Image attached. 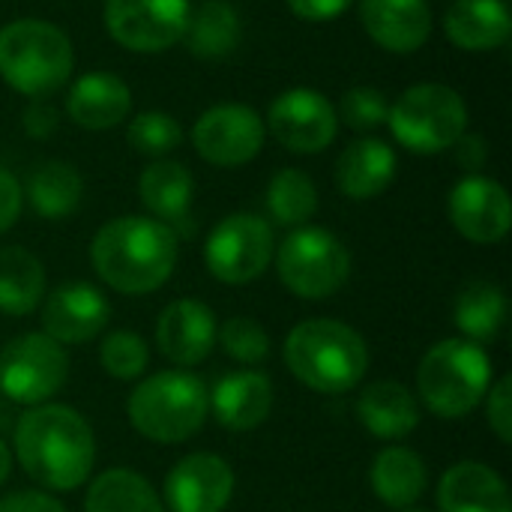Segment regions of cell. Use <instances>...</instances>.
<instances>
[{"instance_id": "1", "label": "cell", "mask_w": 512, "mask_h": 512, "mask_svg": "<svg viewBox=\"0 0 512 512\" xmlns=\"http://www.w3.org/2000/svg\"><path fill=\"white\" fill-rule=\"evenodd\" d=\"M15 456L42 489L72 492L90 477L96 444L75 408L33 405L15 426Z\"/></svg>"}, {"instance_id": "2", "label": "cell", "mask_w": 512, "mask_h": 512, "mask_svg": "<svg viewBox=\"0 0 512 512\" xmlns=\"http://www.w3.org/2000/svg\"><path fill=\"white\" fill-rule=\"evenodd\" d=\"M93 270L120 294H150L162 288L177 264V234L147 216H120L102 225L90 243Z\"/></svg>"}, {"instance_id": "3", "label": "cell", "mask_w": 512, "mask_h": 512, "mask_svg": "<svg viewBox=\"0 0 512 512\" xmlns=\"http://www.w3.org/2000/svg\"><path fill=\"white\" fill-rule=\"evenodd\" d=\"M285 363L309 390L336 396L363 381L369 369V348L354 327L333 318H312L288 333Z\"/></svg>"}, {"instance_id": "4", "label": "cell", "mask_w": 512, "mask_h": 512, "mask_svg": "<svg viewBox=\"0 0 512 512\" xmlns=\"http://www.w3.org/2000/svg\"><path fill=\"white\" fill-rule=\"evenodd\" d=\"M72 63V42L57 24L18 18L0 27V78L12 90L45 99L69 81Z\"/></svg>"}, {"instance_id": "5", "label": "cell", "mask_w": 512, "mask_h": 512, "mask_svg": "<svg viewBox=\"0 0 512 512\" xmlns=\"http://www.w3.org/2000/svg\"><path fill=\"white\" fill-rule=\"evenodd\" d=\"M210 396L192 372H156L141 381L126 402L132 426L156 444H180L201 432Z\"/></svg>"}, {"instance_id": "6", "label": "cell", "mask_w": 512, "mask_h": 512, "mask_svg": "<svg viewBox=\"0 0 512 512\" xmlns=\"http://www.w3.org/2000/svg\"><path fill=\"white\" fill-rule=\"evenodd\" d=\"M489 384L492 360L483 345L471 339H447L435 345L417 369V390L423 402L444 420L471 414L486 399Z\"/></svg>"}, {"instance_id": "7", "label": "cell", "mask_w": 512, "mask_h": 512, "mask_svg": "<svg viewBox=\"0 0 512 512\" xmlns=\"http://www.w3.org/2000/svg\"><path fill=\"white\" fill-rule=\"evenodd\" d=\"M387 123L393 138L411 153H441L453 147L468 129V105L447 84H414L390 108Z\"/></svg>"}, {"instance_id": "8", "label": "cell", "mask_w": 512, "mask_h": 512, "mask_svg": "<svg viewBox=\"0 0 512 512\" xmlns=\"http://www.w3.org/2000/svg\"><path fill=\"white\" fill-rule=\"evenodd\" d=\"M279 279L303 300L333 297L351 276V252L327 228H297L276 255Z\"/></svg>"}, {"instance_id": "9", "label": "cell", "mask_w": 512, "mask_h": 512, "mask_svg": "<svg viewBox=\"0 0 512 512\" xmlns=\"http://www.w3.org/2000/svg\"><path fill=\"white\" fill-rule=\"evenodd\" d=\"M69 375V357L45 333H24L0 351V393L21 405H45Z\"/></svg>"}, {"instance_id": "10", "label": "cell", "mask_w": 512, "mask_h": 512, "mask_svg": "<svg viewBox=\"0 0 512 512\" xmlns=\"http://www.w3.org/2000/svg\"><path fill=\"white\" fill-rule=\"evenodd\" d=\"M204 261L213 279L225 285H246L273 261V228L252 213L225 216L207 237Z\"/></svg>"}, {"instance_id": "11", "label": "cell", "mask_w": 512, "mask_h": 512, "mask_svg": "<svg viewBox=\"0 0 512 512\" xmlns=\"http://www.w3.org/2000/svg\"><path fill=\"white\" fill-rule=\"evenodd\" d=\"M189 0H105V27L111 39L138 54H159L186 33Z\"/></svg>"}, {"instance_id": "12", "label": "cell", "mask_w": 512, "mask_h": 512, "mask_svg": "<svg viewBox=\"0 0 512 512\" xmlns=\"http://www.w3.org/2000/svg\"><path fill=\"white\" fill-rule=\"evenodd\" d=\"M267 126L249 105L228 102L207 108L192 126V144L198 156L219 168H240L252 162L264 147Z\"/></svg>"}, {"instance_id": "13", "label": "cell", "mask_w": 512, "mask_h": 512, "mask_svg": "<svg viewBox=\"0 0 512 512\" xmlns=\"http://www.w3.org/2000/svg\"><path fill=\"white\" fill-rule=\"evenodd\" d=\"M267 129L291 153H321L336 141L339 114L333 102L312 87H291L270 102Z\"/></svg>"}, {"instance_id": "14", "label": "cell", "mask_w": 512, "mask_h": 512, "mask_svg": "<svg viewBox=\"0 0 512 512\" xmlns=\"http://www.w3.org/2000/svg\"><path fill=\"white\" fill-rule=\"evenodd\" d=\"M450 219L471 243H501L512 225L510 195L492 177H462L450 192Z\"/></svg>"}, {"instance_id": "15", "label": "cell", "mask_w": 512, "mask_h": 512, "mask_svg": "<svg viewBox=\"0 0 512 512\" xmlns=\"http://www.w3.org/2000/svg\"><path fill=\"white\" fill-rule=\"evenodd\" d=\"M234 495V471L222 456L192 453L165 477L171 512H222Z\"/></svg>"}, {"instance_id": "16", "label": "cell", "mask_w": 512, "mask_h": 512, "mask_svg": "<svg viewBox=\"0 0 512 512\" xmlns=\"http://www.w3.org/2000/svg\"><path fill=\"white\" fill-rule=\"evenodd\" d=\"M108 315L111 306L99 288L87 282H69L48 297L42 309V327L45 336H51L60 345H81L105 330Z\"/></svg>"}, {"instance_id": "17", "label": "cell", "mask_w": 512, "mask_h": 512, "mask_svg": "<svg viewBox=\"0 0 512 512\" xmlns=\"http://www.w3.org/2000/svg\"><path fill=\"white\" fill-rule=\"evenodd\" d=\"M216 315L201 300H174L156 324V345L174 366H198L216 345Z\"/></svg>"}, {"instance_id": "18", "label": "cell", "mask_w": 512, "mask_h": 512, "mask_svg": "<svg viewBox=\"0 0 512 512\" xmlns=\"http://www.w3.org/2000/svg\"><path fill=\"white\" fill-rule=\"evenodd\" d=\"M360 21L393 54H411L432 36V9L426 0H360Z\"/></svg>"}, {"instance_id": "19", "label": "cell", "mask_w": 512, "mask_h": 512, "mask_svg": "<svg viewBox=\"0 0 512 512\" xmlns=\"http://www.w3.org/2000/svg\"><path fill=\"white\" fill-rule=\"evenodd\" d=\"M396 165V150L387 141L363 135L342 150L336 162V186L354 201L375 198L396 180Z\"/></svg>"}, {"instance_id": "20", "label": "cell", "mask_w": 512, "mask_h": 512, "mask_svg": "<svg viewBox=\"0 0 512 512\" xmlns=\"http://www.w3.org/2000/svg\"><path fill=\"white\" fill-rule=\"evenodd\" d=\"M210 408L219 426L231 432H249L270 417L273 384L261 372H234L216 381L210 393Z\"/></svg>"}, {"instance_id": "21", "label": "cell", "mask_w": 512, "mask_h": 512, "mask_svg": "<svg viewBox=\"0 0 512 512\" xmlns=\"http://www.w3.org/2000/svg\"><path fill=\"white\" fill-rule=\"evenodd\" d=\"M438 507L441 512H512V501L498 471L480 462H459L441 477Z\"/></svg>"}, {"instance_id": "22", "label": "cell", "mask_w": 512, "mask_h": 512, "mask_svg": "<svg viewBox=\"0 0 512 512\" xmlns=\"http://www.w3.org/2000/svg\"><path fill=\"white\" fill-rule=\"evenodd\" d=\"M132 93L129 84L111 72H87L81 75L66 96L69 117L84 129H111L129 117Z\"/></svg>"}, {"instance_id": "23", "label": "cell", "mask_w": 512, "mask_h": 512, "mask_svg": "<svg viewBox=\"0 0 512 512\" xmlns=\"http://www.w3.org/2000/svg\"><path fill=\"white\" fill-rule=\"evenodd\" d=\"M444 30L465 51H492L510 39L512 15L504 0H456L447 9Z\"/></svg>"}, {"instance_id": "24", "label": "cell", "mask_w": 512, "mask_h": 512, "mask_svg": "<svg viewBox=\"0 0 512 512\" xmlns=\"http://www.w3.org/2000/svg\"><path fill=\"white\" fill-rule=\"evenodd\" d=\"M360 423L384 441L405 438L420 426V408L408 387L396 381H375L357 399Z\"/></svg>"}, {"instance_id": "25", "label": "cell", "mask_w": 512, "mask_h": 512, "mask_svg": "<svg viewBox=\"0 0 512 512\" xmlns=\"http://www.w3.org/2000/svg\"><path fill=\"white\" fill-rule=\"evenodd\" d=\"M372 492L396 510H408L417 504L429 486V474L423 459L408 447H387L375 456L369 471Z\"/></svg>"}, {"instance_id": "26", "label": "cell", "mask_w": 512, "mask_h": 512, "mask_svg": "<svg viewBox=\"0 0 512 512\" xmlns=\"http://www.w3.org/2000/svg\"><path fill=\"white\" fill-rule=\"evenodd\" d=\"M240 15L228 0H204L189 12L186 21V48L201 60H222L240 45Z\"/></svg>"}, {"instance_id": "27", "label": "cell", "mask_w": 512, "mask_h": 512, "mask_svg": "<svg viewBox=\"0 0 512 512\" xmlns=\"http://www.w3.org/2000/svg\"><path fill=\"white\" fill-rule=\"evenodd\" d=\"M21 195L42 219H66L84 195V180L69 162H42L27 174Z\"/></svg>"}, {"instance_id": "28", "label": "cell", "mask_w": 512, "mask_h": 512, "mask_svg": "<svg viewBox=\"0 0 512 512\" xmlns=\"http://www.w3.org/2000/svg\"><path fill=\"white\" fill-rule=\"evenodd\" d=\"M138 192H141L144 207L153 213V219L171 225V222L186 219L192 195H195V183L186 165L162 159L144 168Z\"/></svg>"}, {"instance_id": "29", "label": "cell", "mask_w": 512, "mask_h": 512, "mask_svg": "<svg viewBox=\"0 0 512 512\" xmlns=\"http://www.w3.org/2000/svg\"><path fill=\"white\" fill-rule=\"evenodd\" d=\"M45 294V270L36 255L21 246L0 249V312L27 315Z\"/></svg>"}, {"instance_id": "30", "label": "cell", "mask_w": 512, "mask_h": 512, "mask_svg": "<svg viewBox=\"0 0 512 512\" xmlns=\"http://www.w3.org/2000/svg\"><path fill=\"white\" fill-rule=\"evenodd\" d=\"M453 321L459 333L477 345L492 342L507 321V297L492 282H471L456 297Z\"/></svg>"}, {"instance_id": "31", "label": "cell", "mask_w": 512, "mask_h": 512, "mask_svg": "<svg viewBox=\"0 0 512 512\" xmlns=\"http://www.w3.org/2000/svg\"><path fill=\"white\" fill-rule=\"evenodd\" d=\"M84 512H165L153 486L126 468L105 471L87 489Z\"/></svg>"}, {"instance_id": "32", "label": "cell", "mask_w": 512, "mask_h": 512, "mask_svg": "<svg viewBox=\"0 0 512 512\" xmlns=\"http://www.w3.org/2000/svg\"><path fill=\"white\" fill-rule=\"evenodd\" d=\"M267 210L285 228L306 225L318 210V189L306 171L282 168L267 186Z\"/></svg>"}, {"instance_id": "33", "label": "cell", "mask_w": 512, "mask_h": 512, "mask_svg": "<svg viewBox=\"0 0 512 512\" xmlns=\"http://www.w3.org/2000/svg\"><path fill=\"white\" fill-rule=\"evenodd\" d=\"M147 360H150L147 342L138 333H129V330L108 333L102 339V345H99V363H102V369L111 378H120V381L138 378L147 369Z\"/></svg>"}, {"instance_id": "34", "label": "cell", "mask_w": 512, "mask_h": 512, "mask_svg": "<svg viewBox=\"0 0 512 512\" xmlns=\"http://www.w3.org/2000/svg\"><path fill=\"white\" fill-rule=\"evenodd\" d=\"M126 138H129V144L138 153H144V156H162V153H171L183 141V129L165 111H144V114H138L129 123Z\"/></svg>"}, {"instance_id": "35", "label": "cell", "mask_w": 512, "mask_h": 512, "mask_svg": "<svg viewBox=\"0 0 512 512\" xmlns=\"http://www.w3.org/2000/svg\"><path fill=\"white\" fill-rule=\"evenodd\" d=\"M216 339L222 342L228 357H234L237 363H246V366L264 363L270 354V339H267L264 327L252 318H231L222 327V333H216Z\"/></svg>"}, {"instance_id": "36", "label": "cell", "mask_w": 512, "mask_h": 512, "mask_svg": "<svg viewBox=\"0 0 512 512\" xmlns=\"http://www.w3.org/2000/svg\"><path fill=\"white\" fill-rule=\"evenodd\" d=\"M387 114H390V102L378 87H366V84L351 87L339 102V117L360 132L387 123Z\"/></svg>"}, {"instance_id": "37", "label": "cell", "mask_w": 512, "mask_h": 512, "mask_svg": "<svg viewBox=\"0 0 512 512\" xmlns=\"http://www.w3.org/2000/svg\"><path fill=\"white\" fill-rule=\"evenodd\" d=\"M486 417L492 432L498 435V441L510 444L512 441V378L504 375L492 390H489V405H486Z\"/></svg>"}, {"instance_id": "38", "label": "cell", "mask_w": 512, "mask_h": 512, "mask_svg": "<svg viewBox=\"0 0 512 512\" xmlns=\"http://www.w3.org/2000/svg\"><path fill=\"white\" fill-rule=\"evenodd\" d=\"M57 126H60V117L45 99H33L24 108V132L30 138H51Z\"/></svg>"}, {"instance_id": "39", "label": "cell", "mask_w": 512, "mask_h": 512, "mask_svg": "<svg viewBox=\"0 0 512 512\" xmlns=\"http://www.w3.org/2000/svg\"><path fill=\"white\" fill-rule=\"evenodd\" d=\"M21 204H24V195H21L18 180L6 168H0V234L15 225Z\"/></svg>"}, {"instance_id": "40", "label": "cell", "mask_w": 512, "mask_h": 512, "mask_svg": "<svg viewBox=\"0 0 512 512\" xmlns=\"http://www.w3.org/2000/svg\"><path fill=\"white\" fill-rule=\"evenodd\" d=\"M0 512H66L63 504L45 492H12L0 501Z\"/></svg>"}, {"instance_id": "41", "label": "cell", "mask_w": 512, "mask_h": 512, "mask_svg": "<svg viewBox=\"0 0 512 512\" xmlns=\"http://www.w3.org/2000/svg\"><path fill=\"white\" fill-rule=\"evenodd\" d=\"M285 3L303 21H330L342 15L354 0H285Z\"/></svg>"}, {"instance_id": "42", "label": "cell", "mask_w": 512, "mask_h": 512, "mask_svg": "<svg viewBox=\"0 0 512 512\" xmlns=\"http://www.w3.org/2000/svg\"><path fill=\"white\" fill-rule=\"evenodd\" d=\"M456 159H459V165L462 168H468V171H477L483 162H486V156H489V150H486V141L480 138V135H462L456 144Z\"/></svg>"}, {"instance_id": "43", "label": "cell", "mask_w": 512, "mask_h": 512, "mask_svg": "<svg viewBox=\"0 0 512 512\" xmlns=\"http://www.w3.org/2000/svg\"><path fill=\"white\" fill-rule=\"evenodd\" d=\"M6 477H9V450H6V444L0 441V486H3Z\"/></svg>"}]
</instances>
